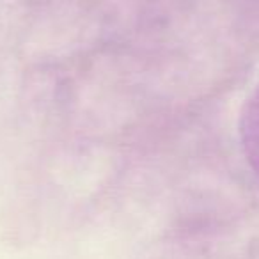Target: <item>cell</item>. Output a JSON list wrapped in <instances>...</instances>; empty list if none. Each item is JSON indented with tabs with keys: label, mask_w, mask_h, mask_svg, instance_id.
Wrapping results in <instances>:
<instances>
[{
	"label": "cell",
	"mask_w": 259,
	"mask_h": 259,
	"mask_svg": "<svg viewBox=\"0 0 259 259\" xmlns=\"http://www.w3.org/2000/svg\"><path fill=\"white\" fill-rule=\"evenodd\" d=\"M238 135L245 160L259 180V83L241 107Z\"/></svg>",
	"instance_id": "cell-1"
}]
</instances>
